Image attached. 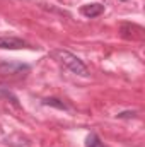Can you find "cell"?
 Masks as SVG:
<instances>
[{"mask_svg": "<svg viewBox=\"0 0 145 147\" xmlns=\"http://www.w3.org/2000/svg\"><path fill=\"white\" fill-rule=\"evenodd\" d=\"M43 105H46V106H55V108H58V110H67V108H68L63 101H60V99H56V98H48V99L43 101Z\"/></svg>", "mask_w": 145, "mask_h": 147, "instance_id": "5", "label": "cell"}, {"mask_svg": "<svg viewBox=\"0 0 145 147\" xmlns=\"http://www.w3.org/2000/svg\"><path fill=\"white\" fill-rule=\"evenodd\" d=\"M63 67H67L68 70H72L73 74H77V75H82V77H85L89 70H87V67L84 65V62L79 58V57H75L73 53L70 51H67V50H55L53 53H51Z\"/></svg>", "mask_w": 145, "mask_h": 147, "instance_id": "1", "label": "cell"}, {"mask_svg": "<svg viewBox=\"0 0 145 147\" xmlns=\"http://www.w3.org/2000/svg\"><path fill=\"white\" fill-rule=\"evenodd\" d=\"M118 116H119V118H128V116H135V111H132V113H130V111H125V113H119Z\"/></svg>", "mask_w": 145, "mask_h": 147, "instance_id": "7", "label": "cell"}, {"mask_svg": "<svg viewBox=\"0 0 145 147\" xmlns=\"http://www.w3.org/2000/svg\"><path fill=\"white\" fill-rule=\"evenodd\" d=\"M26 72H29L28 65L12 63V62H0V74L2 75H24Z\"/></svg>", "mask_w": 145, "mask_h": 147, "instance_id": "2", "label": "cell"}, {"mask_svg": "<svg viewBox=\"0 0 145 147\" xmlns=\"http://www.w3.org/2000/svg\"><path fill=\"white\" fill-rule=\"evenodd\" d=\"M29 45L15 36H0V48L2 50H21V48H28Z\"/></svg>", "mask_w": 145, "mask_h": 147, "instance_id": "3", "label": "cell"}, {"mask_svg": "<svg viewBox=\"0 0 145 147\" xmlns=\"http://www.w3.org/2000/svg\"><path fill=\"white\" fill-rule=\"evenodd\" d=\"M80 12L85 16V17H97V16H101L103 12H104V7L101 5V3H89V5H84L82 9H80Z\"/></svg>", "mask_w": 145, "mask_h": 147, "instance_id": "4", "label": "cell"}, {"mask_svg": "<svg viewBox=\"0 0 145 147\" xmlns=\"http://www.w3.org/2000/svg\"><path fill=\"white\" fill-rule=\"evenodd\" d=\"M87 147H104V146H103V142L99 140V137L96 134H91L87 137Z\"/></svg>", "mask_w": 145, "mask_h": 147, "instance_id": "6", "label": "cell"}]
</instances>
